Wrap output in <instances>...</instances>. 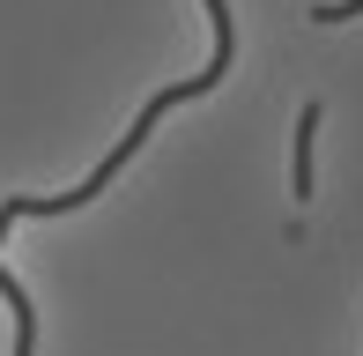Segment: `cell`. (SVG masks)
<instances>
[{
    "instance_id": "cell-3",
    "label": "cell",
    "mask_w": 363,
    "mask_h": 356,
    "mask_svg": "<svg viewBox=\"0 0 363 356\" xmlns=\"http://www.w3.org/2000/svg\"><path fill=\"white\" fill-rule=\"evenodd\" d=\"M349 15H363V0H319V8H311V23L334 30V23H349Z\"/></svg>"
},
{
    "instance_id": "cell-2",
    "label": "cell",
    "mask_w": 363,
    "mask_h": 356,
    "mask_svg": "<svg viewBox=\"0 0 363 356\" xmlns=\"http://www.w3.org/2000/svg\"><path fill=\"white\" fill-rule=\"evenodd\" d=\"M319 119H326V111L319 104H304V111H296V156H289V193H296V201H311V186H319V178H311V149H319Z\"/></svg>"
},
{
    "instance_id": "cell-1",
    "label": "cell",
    "mask_w": 363,
    "mask_h": 356,
    "mask_svg": "<svg viewBox=\"0 0 363 356\" xmlns=\"http://www.w3.org/2000/svg\"><path fill=\"white\" fill-rule=\"evenodd\" d=\"M201 8H208V23H216V60H208V67L193 74V82H171V89H156V96H148V104H141V119H134V134H126L119 149L104 156V164H96L89 178H82L74 193H45V201H38V193H23V201H0V238H8L15 223H30V216H74V208H89L96 193H104L111 178H119V171H126V164L141 156V141L156 134V119H163V111H171V104H186V96H201V89H216L223 74H230V60H238V30H230V0H201Z\"/></svg>"
}]
</instances>
